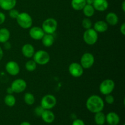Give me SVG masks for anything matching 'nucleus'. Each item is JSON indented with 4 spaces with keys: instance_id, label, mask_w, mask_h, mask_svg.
Here are the masks:
<instances>
[{
    "instance_id": "obj_1",
    "label": "nucleus",
    "mask_w": 125,
    "mask_h": 125,
    "mask_svg": "<svg viewBox=\"0 0 125 125\" xmlns=\"http://www.w3.org/2000/svg\"><path fill=\"white\" fill-rule=\"evenodd\" d=\"M85 105L89 112L95 114L103 110L104 102L99 95H92L88 98Z\"/></svg>"
},
{
    "instance_id": "obj_2",
    "label": "nucleus",
    "mask_w": 125,
    "mask_h": 125,
    "mask_svg": "<svg viewBox=\"0 0 125 125\" xmlns=\"http://www.w3.org/2000/svg\"><path fill=\"white\" fill-rule=\"evenodd\" d=\"M17 24L24 29H28L32 26L33 20L31 16L27 12H21L16 18Z\"/></svg>"
},
{
    "instance_id": "obj_3",
    "label": "nucleus",
    "mask_w": 125,
    "mask_h": 125,
    "mask_svg": "<svg viewBox=\"0 0 125 125\" xmlns=\"http://www.w3.org/2000/svg\"><path fill=\"white\" fill-rule=\"evenodd\" d=\"M33 60L39 65H45L50 61V56L47 51L43 50L35 51L33 56Z\"/></svg>"
},
{
    "instance_id": "obj_4",
    "label": "nucleus",
    "mask_w": 125,
    "mask_h": 125,
    "mask_svg": "<svg viewBox=\"0 0 125 125\" xmlns=\"http://www.w3.org/2000/svg\"><path fill=\"white\" fill-rule=\"evenodd\" d=\"M58 23L54 18H48L45 20L42 23V28L45 34H53L57 29Z\"/></svg>"
},
{
    "instance_id": "obj_5",
    "label": "nucleus",
    "mask_w": 125,
    "mask_h": 125,
    "mask_svg": "<svg viewBox=\"0 0 125 125\" xmlns=\"http://www.w3.org/2000/svg\"><path fill=\"white\" fill-rule=\"evenodd\" d=\"M83 39L87 45H94L96 44L98 39V33L94 29H86L83 34Z\"/></svg>"
},
{
    "instance_id": "obj_6",
    "label": "nucleus",
    "mask_w": 125,
    "mask_h": 125,
    "mask_svg": "<svg viewBox=\"0 0 125 125\" xmlns=\"http://www.w3.org/2000/svg\"><path fill=\"white\" fill-rule=\"evenodd\" d=\"M57 104L56 96L51 94H48L42 97L40 101V106L45 110H51Z\"/></svg>"
},
{
    "instance_id": "obj_7",
    "label": "nucleus",
    "mask_w": 125,
    "mask_h": 125,
    "mask_svg": "<svg viewBox=\"0 0 125 125\" xmlns=\"http://www.w3.org/2000/svg\"><path fill=\"white\" fill-rule=\"evenodd\" d=\"M115 83L112 79H106L103 81L99 86V90L102 95L111 94L115 89Z\"/></svg>"
},
{
    "instance_id": "obj_8",
    "label": "nucleus",
    "mask_w": 125,
    "mask_h": 125,
    "mask_svg": "<svg viewBox=\"0 0 125 125\" xmlns=\"http://www.w3.org/2000/svg\"><path fill=\"white\" fill-rule=\"evenodd\" d=\"M95 62V57L90 52H85L83 54L80 59V64L84 69H89L91 68Z\"/></svg>"
},
{
    "instance_id": "obj_9",
    "label": "nucleus",
    "mask_w": 125,
    "mask_h": 125,
    "mask_svg": "<svg viewBox=\"0 0 125 125\" xmlns=\"http://www.w3.org/2000/svg\"><path fill=\"white\" fill-rule=\"evenodd\" d=\"M10 87L13 90V93L20 94L26 89L27 83L24 79L18 78V79H16L13 81L11 84Z\"/></svg>"
},
{
    "instance_id": "obj_10",
    "label": "nucleus",
    "mask_w": 125,
    "mask_h": 125,
    "mask_svg": "<svg viewBox=\"0 0 125 125\" xmlns=\"http://www.w3.org/2000/svg\"><path fill=\"white\" fill-rule=\"evenodd\" d=\"M68 72L74 78H80L84 73V68L80 63L73 62L68 67Z\"/></svg>"
},
{
    "instance_id": "obj_11",
    "label": "nucleus",
    "mask_w": 125,
    "mask_h": 125,
    "mask_svg": "<svg viewBox=\"0 0 125 125\" xmlns=\"http://www.w3.org/2000/svg\"><path fill=\"white\" fill-rule=\"evenodd\" d=\"M6 72L10 76H17L19 74L20 68L17 62L14 61H10L7 62L5 66Z\"/></svg>"
},
{
    "instance_id": "obj_12",
    "label": "nucleus",
    "mask_w": 125,
    "mask_h": 125,
    "mask_svg": "<svg viewBox=\"0 0 125 125\" xmlns=\"http://www.w3.org/2000/svg\"><path fill=\"white\" fill-rule=\"evenodd\" d=\"M45 33L41 27L32 26L29 28V34L31 39L35 40H40L42 39Z\"/></svg>"
},
{
    "instance_id": "obj_13",
    "label": "nucleus",
    "mask_w": 125,
    "mask_h": 125,
    "mask_svg": "<svg viewBox=\"0 0 125 125\" xmlns=\"http://www.w3.org/2000/svg\"><path fill=\"white\" fill-rule=\"evenodd\" d=\"M35 52V51L34 46L30 43L24 44L21 48V53L23 56L26 58H32Z\"/></svg>"
},
{
    "instance_id": "obj_14",
    "label": "nucleus",
    "mask_w": 125,
    "mask_h": 125,
    "mask_svg": "<svg viewBox=\"0 0 125 125\" xmlns=\"http://www.w3.org/2000/svg\"><path fill=\"white\" fill-rule=\"evenodd\" d=\"M92 6L95 10L104 12L108 9L109 2L107 0H94Z\"/></svg>"
},
{
    "instance_id": "obj_15",
    "label": "nucleus",
    "mask_w": 125,
    "mask_h": 125,
    "mask_svg": "<svg viewBox=\"0 0 125 125\" xmlns=\"http://www.w3.org/2000/svg\"><path fill=\"white\" fill-rule=\"evenodd\" d=\"M120 122L119 115L115 112H110L106 115V122L109 125H118Z\"/></svg>"
},
{
    "instance_id": "obj_16",
    "label": "nucleus",
    "mask_w": 125,
    "mask_h": 125,
    "mask_svg": "<svg viewBox=\"0 0 125 125\" xmlns=\"http://www.w3.org/2000/svg\"><path fill=\"white\" fill-rule=\"evenodd\" d=\"M40 117L46 123H52L55 120V115L51 110H44Z\"/></svg>"
},
{
    "instance_id": "obj_17",
    "label": "nucleus",
    "mask_w": 125,
    "mask_h": 125,
    "mask_svg": "<svg viewBox=\"0 0 125 125\" xmlns=\"http://www.w3.org/2000/svg\"><path fill=\"white\" fill-rule=\"evenodd\" d=\"M109 25L105 21L99 20L94 23V29L98 33H104L108 29Z\"/></svg>"
},
{
    "instance_id": "obj_18",
    "label": "nucleus",
    "mask_w": 125,
    "mask_h": 125,
    "mask_svg": "<svg viewBox=\"0 0 125 125\" xmlns=\"http://www.w3.org/2000/svg\"><path fill=\"white\" fill-rule=\"evenodd\" d=\"M17 0H0V7L4 10L9 11L15 8Z\"/></svg>"
},
{
    "instance_id": "obj_19",
    "label": "nucleus",
    "mask_w": 125,
    "mask_h": 125,
    "mask_svg": "<svg viewBox=\"0 0 125 125\" xmlns=\"http://www.w3.org/2000/svg\"><path fill=\"white\" fill-rule=\"evenodd\" d=\"M108 25L115 26L117 25L119 21L118 17L114 12H109L106 16V21Z\"/></svg>"
},
{
    "instance_id": "obj_20",
    "label": "nucleus",
    "mask_w": 125,
    "mask_h": 125,
    "mask_svg": "<svg viewBox=\"0 0 125 125\" xmlns=\"http://www.w3.org/2000/svg\"><path fill=\"white\" fill-rule=\"evenodd\" d=\"M42 43L43 45L45 47H51L54 44L55 41L54 37L53 36L52 34H45L42 39H41Z\"/></svg>"
},
{
    "instance_id": "obj_21",
    "label": "nucleus",
    "mask_w": 125,
    "mask_h": 125,
    "mask_svg": "<svg viewBox=\"0 0 125 125\" xmlns=\"http://www.w3.org/2000/svg\"><path fill=\"white\" fill-rule=\"evenodd\" d=\"M86 4V0H72L71 6L74 10L77 11L82 10Z\"/></svg>"
},
{
    "instance_id": "obj_22",
    "label": "nucleus",
    "mask_w": 125,
    "mask_h": 125,
    "mask_svg": "<svg viewBox=\"0 0 125 125\" xmlns=\"http://www.w3.org/2000/svg\"><path fill=\"white\" fill-rule=\"evenodd\" d=\"M10 37V32L8 29L6 28L0 29V43H4L9 41Z\"/></svg>"
},
{
    "instance_id": "obj_23",
    "label": "nucleus",
    "mask_w": 125,
    "mask_h": 125,
    "mask_svg": "<svg viewBox=\"0 0 125 125\" xmlns=\"http://www.w3.org/2000/svg\"><path fill=\"white\" fill-rule=\"evenodd\" d=\"M94 121L97 125H103L106 123V115L101 111L95 114Z\"/></svg>"
},
{
    "instance_id": "obj_24",
    "label": "nucleus",
    "mask_w": 125,
    "mask_h": 125,
    "mask_svg": "<svg viewBox=\"0 0 125 125\" xmlns=\"http://www.w3.org/2000/svg\"><path fill=\"white\" fill-rule=\"evenodd\" d=\"M83 11L85 17H87V18H90L92 17L95 14V10L93 7L92 4H87L83 9Z\"/></svg>"
},
{
    "instance_id": "obj_25",
    "label": "nucleus",
    "mask_w": 125,
    "mask_h": 125,
    "mask_svg": "<svg viewBox=\"0 0 125 125\" xmlns=\"http://www.w3.org/2000/svg\"><path fill=\"white\" fill-rule=\"evenodd\" d=\"M5 104L9 107H12L15 105L16 104V98L13 94H7L4 97Z\"/></svg>"
},
{
    "instance_id": "obj_26",
    "label": "nucleus",
    "mask_w": 125,
    "mask_h": 125,
    "mask_svg": "<svg viewBox=\"0 0 125 125\" xmlns=\"http://www.w3.org/2000/svg\"><path fill=\"white\" fill-rule=\"evenodd\" d=\"M24 103L28 106H32L35 103V98L34 95L30 92H26L24 95Z\"/></svg>"
},
{
    "instance_id": "obj_27",
    "label": "nucleus",
    "mask_w": 125,
    "mask_h": 125,
    "mask_svg": "<svg viewBox=\"0 0 125 125\" xmlns=\"http://www.w3.org/2000/svg\"><path fill=\"white\" fill-rule=\"evenodd\" d=\"M37 64L35 63L34 60H29L25 63V68L27 71L29 72H32L36 70Z\"/></svg>"
},
{
    "instance_id": "obj_28",
    "label": "nucleus",
    "mask_w": 125,
    "mask_h": 125,
    "mask_svg": "<svg viewBox=\"0 0 125 125\" xmlns=\"http://www.w3.org/2000/svg\"><path fill=\"white\" fill-rule=\"evenodd\" d=\"M82 26L83 27L84 29H89L92 28V21L90 19V18H87V17H85L84 19L82 20L81 22Z\"/></svg>"
},
{
    "instance_id": "obj_29",
    "label": "nucleus",
    "mask_w": 125,
    "mask_h": 125,
    "mask_svg": "<svg viewBox=\"0 0 125 125\" xmlns=\"http://www.w3.org/2000/svg\"><path fill=\"white\" fill-rule=\"evenodd\" d=\"M9 11V15L12 19H16L20 13L18 10H17V9H15L14 8Z\"/></svg>"
},
{
    "instance_id": "obj_30",
    "label": "nucleus",
    "mask_w": 125,
    "mask_h": 125,
    "mask_svg": "<svg viewBox=\"0 0 125 125\" xmlns=\"http://www.w3.org/2000/svg\"><path fill=\"white\" fill-rule=\"evenodd\" d=\"M104 100L106 103L109 104H112L114 103L115 98L113 95H112L111 94H108V95H105Z\"/></svg>"
},
{
    "instance_id": "obj_31",
    "label": "nucleus",
    "mask_w": 125,
    "mask_h": 125,
    "mask_svg": "<svg viewBox=\"0 0 125 125\" xmlns=\"http://www.w3.org/2000/svg\"><path fill=\"white\" fill-rule=\"evenodd\" d=\"M44 110L45 109H44L43 108V107L40 105V106H37V107H35V109H34V113H35V114L37 116L40 117L42 115V114Z\"/></svg>"
},
{
    "instance_id": "obj_32",
    "label": "nucleus",
    "mask_w": 125,
    "mask_h": 125,
    "mask_svg": "<svg viewBox=\"0 0 125 125\" xmlns=\"http://www.w3.org/2000/svg\"><path fill=\"white\" fill-rule=\"evenodd\" d=\"M72 125H85V124L83 120L76 118L72 122Z\"/></svg>"
},
{
    "instance_id": "obj_33",
    "label": "nucleus",
    "mask_w": 125,
    "mask_h": 125,
    "mask_svg": "<svg viewBox=\"0 0 125 125\" xmlns=\"http://www.w3.org/2000/svg\"><path fill=\"white\" fill-rule=\"evenodd\" d=\"M6 19V16L3 12H0V25H2L5 22Z\"/></svg>"
},
{
    "instance_id": "obj_34",
    "label": "nucleus",
    "mask_w": 125,
    "mask_h": 125,
    "mask_svg": "<svg viewBox=\"0 0 125 125\" xmlns=\"http://www.w3.org/2000/svg\"><path fill=\"white\" fill-rule=\"evenodd\" d=\"M3 44H4V49H6V50H10V48H12V45H11V43L9 41L4 43Z\"/></svg>"
},
{
    "instance_id": "obj_35",
    "label": "nucleus",
    "mask_w": 125,
    "mask_h": 125,
    "mask_svg": "<svg viewBox=\"0 0 125 125\" xmlns=\"http://www.w3.org/2000/svg\"><path fill=\"white\" fill-rule=\"evenodd\" d=\"M120 32L123 35H125V23H123L122 25L120 26Z\"/></svg>"
},
{
    "instance_id": "obj_36",
    "label": "nucleus",
    "mask_w": 125,
    "mask_h": 125,
    "mask_svg": "<svg viewBox=\"0 0 125 125\" xmlns=\"http://www.w3.org/2000/svg\"><path fill=\"white\" fill-rule=\"evenodd\" d=\"M6 92H7V94H13V90H12V88H11L10 87L7 88V89H6Z\"/></svg>"
},
{
    "instance_id": "obj_37",
    "label": "nucleus",
    "mask_w": 125,
    "mask_h": 125,
    "mask_svg": "<svg viewBox=\"0 0 125 125\" xmlns=\"http://www.w3.org/2000/svg\"><path fill=\"white\" fill-rule=\"evenodd\" d=\"M4 56V52H3V50L1 48V46H0V61L3 58Z\"/></svg>"
},
{
    "instance_id": "obj_38",
    "label": "nucleus",
    "mask_w": 125,
    "mask_h": 125,
    "mask_svg": "<svg viewBox=\"0 0 125 125\" xmlns=\"http://www.w3.org/2000/svg\"><path fill=\"white\" fill-rule=\"evenodd\" d=\"M122 9L123 12H125V1H123L122 3Z\"/></svg>"
},
{
    "instance_id": "obj_39",
    "label": "nucleus",
    "mask_w": 125,
    "mask_h": 125,
    "mask_svg": "<svg viewBox=\"0 0 125 125\" xmlns=\"http://www.w3.org/2000/svg\"><path fill=\"white\" fill-rule=\"evenodd\" d=\"M20 125H31V123L28 122H23L20 124Z\"/></svg>"
},
{
    "instance_id": "obj_40",
    "label": "nucleus",
    "mask_w": 125,
    "mask_h": 125,
    "mask_svg": "<svg viewBox=\"0 0 125 125\" xmlns=\"http://www.w3.org/2000/svg\"><path fill=\"white\" fill-rule=\"evenodd\" d=\"M94 0H86L87 4H92Z\"/></svg>"
},
{
    "instance_id": "obj_41",
    "label": "nucleus",
    "mask_w": 125,
    "mask_h": 125,
    "mask_svg": "<svg viewBox=\"0 0 125 125\" xmlns=\"http://www.w3.org/2000/svg\"><path fill=\"white\" fill-rule=\"evenodd\" d=\"M123 125H125V124H123Z\"/></svg>"
}]
</instances>
